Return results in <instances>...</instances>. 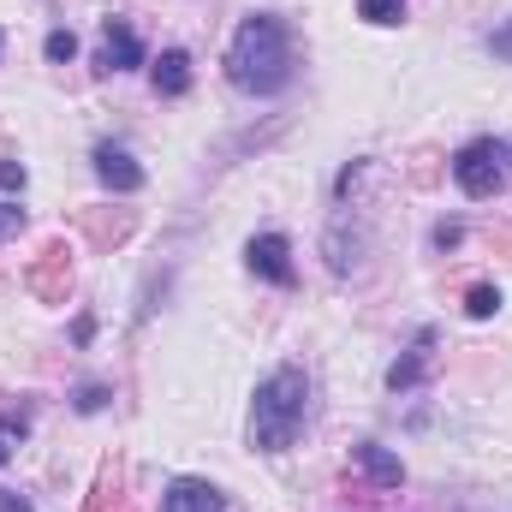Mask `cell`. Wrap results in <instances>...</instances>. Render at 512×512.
<instances>
[{
  "mask_svg": "<svg viewBox=\"0 0 512 512\" xmlns=\"http://www.w3.org/2000/svg\"><path fill=\"white\" fill-rule=\"evenodd\" d=\"M298 78V42H292V24L280 12H251L233 42H227V84L245 90L256 102L280 96L286 84Z\"/></svg>",
  "mask_w": 512,
  "mask_h": 512,
  "instance_id": "1",
  "label": "cell"
},
{
  "mask_svg": "<svg viewBox=\"0 0 512 512\" xmlns=\"http://www.w3.org/2000/svg\"><path fill=\"white\" fill-rule=\"evenodd\" d=\"M304 417H310V376H304L298 364H280V370H268V376L256 382L245 435H251L256 453H286V447L298 441Z\"/></svg>",
  "mask_w": 512,
  "mask_h": 512,
  "instance_id": "2",
  "label": "cell"
},
{
  "mask_svg": "<svg viewBox=\"0 0 512 512\" xmlns=\"http://www.w3.org/2000/svg\"><path fill=\"white\" fill-rule=\"evenodd\" d=\"M453 185H459L471 203L501 197V185H507V143H501V137H471V143L453 155Z\"/></svg>",
  "mask_w": 512,
  "mask_h": 512,
  "instance_id": "3",
  "label": "cell"
},
{
  "mask_svg": "<svg viewBox=\"0 0 512 512\" xmlns=\"http://www.w3.org/2000/svg\"><path fill=\"white\" fill-rule=\"evenodd\" d=\"M245 268L268 286H298V268H292V239L286 233H256L245 245Z\"/></svg>",
  "mask_w": 512,
  "mask_h": 512,
  "instance_id": "4",
  "label": "cell"
},
{
  "mask_svg": "<svg viewBox=\"0 0 512 512\" xmlns=\"http://www.w3.org/2000/svg\"><path fill=\"white\" fill-rule=\"evenodd\" d=\"M90 161H96L102 191H114V197H137V191H143V167L131 161L126 143H96V149H90Z\"/></svg>",
  "mask_w": 512,
  "mask_h": 512,
  "instance_id": "5",
  "label": "cell"
},
{
  "mask_svg": "<svg viewBox=\"0 0 512 512\" xmlns=\"http://www.w3.org/2000/svg\"><path fill=\"white\" fill-rule=\"evenodd\" d=\"M102 72H137L143 66V36L131 30L126 18H108L102 24V54H96Z\"/></svg>",
  "mask_w": 512,
  "mask_h": 512,
  "instance_id": "6",
  "label": "cell"
},
{
  "mask_svg": "<svg viewBox=\"0 0 512 512\" xmlns=\"http://www.w3.org/2000/svg\"><path fill=\"white\" fill-rule=\"evenodd\" d=\"M161 512H227V495L203 477H173L161 489Z\"/></svg>",
  "mask_w": 512,
  "mask_h": 512,
  "instance_id": "7",
  "label": "cell"
},
{
  "mask_svg": "<svg viewBox=\"0 0 512 512\" xmlns=\"http://www.w3.org/2000/svg\"><path fill=\"white\" fill-rule=\"evenodd\" d=\"M429 346H435V328H417V346H411L405 358L387 364V393H411V387H423V376H429Z\"/></svg>",
  "mask_w": 512,
  "mask_h": 512,
  "instance_id": "8",
  "label": "cell"
},
{
  "mask_svg": "<svg viewBox=\"0 0 512 512\" xmlns=\"http://www.w3.org/2000/svg\"><path fill=\"white\" fill-rule=\"evenodd\" d=\"M352 471H364L376 489H399V483H405L399 453H387L382 441H358V447H352Z\"/></svg>",
  "mask_w": 512,
  "mask_h": 512,
  "instance_id": "9",
  "label": "cell"
},
{
  "mask_svg": "<svg viewBox=\"0 0 512 512\" xmlns=\"http://www.w3.org/2000/svg\"><path fill=\"white\" fill-rule=\"evenodd\" d=\"M149 78H155V96H167V102L191 96V54L185 48H161V60L149 66Z\"/></svg>",
  "mask_w": 512,
  "mask_h": 512,
  "instance_id": "10",
  "label": "cell"
},
{
  "mask_svg": "<svg viewBox=\"0 0 512 512\" xmlns=\"http://www.w3.org/2000/svg\"><path fill=\"white\" fill-rule=\"evenodd\" d=\"M108 399H114V387H108V382H78V387H72V411H78V417L108 411Z\"/></svg>",
  "mask_w": 512,
  "mask_h": 512,
  "instance_id": "11",
  "label": "cell"
},
{
  "mask_svg": "<svg viewBox=\"0 0 512 512\" xmlns=\"http://www.w3.org/2000/svg\"><path fill=\"white\" fill-rule=\"evenodd\" d=\"M24 435H30V411H0V465L18 453Z\"/></svg>",
  "mask_w": 512,
  "mask_h": 512,
  "instance_id": "12",
  "label": "cell"
},
{
  "mask_svg": "<svg viewBox=\"0 0 512 512\" xmlns=\"http://www.w3.org/2000/svg\"><path fill=\"white\" fill-rule=\"evenodd\" d=\"M358 18H364V24H376V30H387V24H399V18H405V0H358Z\"/></svg>",
  "mask_w": 512,
  "mask_h": 512,
  "instance_id": "13",
  "label": "cell"
},
{
  "mask_svg": "<svg viewBox=\"0 0 512 512\" xmlns=\"http://www.w3.org/2000/svg\"><path fill=\"white\" fill-rule=\"evenodd\" d=\"M495 310H501V286H471V292H465V316H471V322H489Z\"/></svg>",
  "mask_w": 512,
  "mask_h": 512,
  "instance_id": "14",
  "label": "cell"
},
{
  "mask_svg": "<svg viewBox=\"0 0 512 512\" xmlns=\"http://www.w3.org/2000/svg\"><path fill=\"white\" fill-rule=\"evenodd\" d=\"M42 54H48L54 66H66V60H78V36H72V30H48V42H42Z\"/></svg>",
  "mask_w": 512,
  "mask_h": 512,
  "instance_id": "15",
  "label": "cell"
},
{
  "mask_svg": "<svg viewBox=\"0 0 512 512\" xmlns=\"http://www.w3.org/2000/svg\"><path fill=\"white\" fill-rule=\"evenodd\" d=\"M24 179H30V173H24V161H12V155H0V191L12 197V191H24Z\"/></svg>",
  "mask_w": 512,
  "mask_h": 512,
  "instance_id": "16",
  "label": "cell"
},
{
  "mask_svg": "<svg viewBox=\"0 0 512 512\" xmlns=\"http://www.w3.org/2000/svg\"><path fill=\"white\" fill-rule=\"evenodd\" d=\"M459 245H465V227L459 221H441L435 227V251H459Z\"/></svg>",
  "mask_w": 512,
  "mask_h": 512,
  "instance_id": "17",
  "label": "cell"
},
{
  "mask_svg": "<svg viewBox=\"0 0 512 512\" xmlns=\"http://www.w3.org/2000/svg\"><path fill=\"white\" fill-rule=\"evenodd\" d=\"M489 54H495V60H512V18L501 30H489Z\"/></svg>",
  "mask_w": 512,
  "mask_h": 512,
  "instance_id": "18",
  "label": "cell"
},
{
  "mask_svg": "<svg viewBox=\"0 0 512 512\" xmlns=\"http://www.w3.org/2000/svg\"><path fill=\"white\" fill-rule=\"evenodd\" d=\"M0 512H36V507H30L18 489H0Z\"/></svg>",
  "mask_w": 512,
  "mask_h": 512,
  "instance_id": "19",
  "label": "cell"
},
{
  "mask_svg": "<svg viewBox=\"0 0 512 512\" xmlns=\"http://www.w3.org/2000/svg\"><path fill=\"white\" fill-rule=\"evenodd\" d=\"M12 227H24V215H18V209H6V203H0V239H6V233H12Z\"/></svg>",
  "mask_w": 512,
  "mask_h": 512,
  "instance_id": "20",
  "label": "cell"
},
{
  "mask_svg": "<svg viewBox=\"0 0 512 512\" xmlns=\"http://www.w3.org/2000/svg\"><path fill=\"white\" fill-rule=\"evenodd\" d=\"M507 167H512V143H507Z\"/></svg>",
  "mask_w": 512,
  "mask_h": 512,
  "instance_id": "21",
  "label": "cell"
},
{
  "mask_svg": "<svg viewBox=\"0 0 512 512\" xmlns=\"http://www.w3.org/2000/svg\"><path fill=\"white\" fill-rule=\"evenodd\" d=\"M0 48H6V36H0Z\"/></svg>",
  "mask_w": 512,
  "mask_h": 512,
  "instance_id": "22",
  "label": "cell"
}]
</instances>
